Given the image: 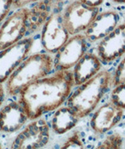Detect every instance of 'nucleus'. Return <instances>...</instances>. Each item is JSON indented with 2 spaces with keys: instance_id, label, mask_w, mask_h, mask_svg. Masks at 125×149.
I'll return each instance as SVG.
<instances>
[{
  "instance_id": "39448f33",
  "label": "nucleus",
  "mask_w": 125,
  "mask_h": 149,
  "mask_svg": "<svg viewBox=\"0 0 125 149\" xmlns=\"http://www.w3.org/2000/svg\"><path fill=\"white\" fill-rule=\"evenodd\" d=\"M99 13V7H90L75 0L62 10L63 21L70 36L84 31Z\"/></svg>"
},
{
  "instance_id": "412c9836",
  "label": "nucleus",
  "mask_w": 125,
  "mask_h": 149,
  "mask_svg": "<svg viewBox=\"0 0 125 149\" xmlns=\"http://www.w3.org/2000/svg\"><path fill=\"white\" fill-rule=\"evenodd\" d=\"M40 0H13V8L18 10L22 7H24L25 6L30 4V3H37Z\"/></svg>"
},
{
  "instance_id": "4468645a",
  "label": "nucleus",
  "mask_w": 125,
  "mask_h": 149,
  "mask_svg": "<svg viewBox=\"0 0 125 149\" xmlns=\"http://www.w3.org/2000/svg\"><path fill=\"white\" fill-rule=\"evenodd\" d=\"M101 62L97 55L93 53H85L74 65L73 72L74 86L81 85L94 77L101 69Z\"/></svg>"
},
{
  "instance_id": "a211bd4d",
  "label": "nucleus",
  "mask_w": 125,
  "mask_h": 149,
  "mask_svg": "<svg viewBox=\"0 0 125 149\" xmlns=\"http://www.w3.org/2000/svg\"><path fill=\"white\" fill-rule=\"evenodd\" d=\"M125 82V57L118 64L115 75L113 77V86L124 83Z\"/></svg>"
},
{
  "instance_id": "6ab92c4d",
  "label": "nucleus",
  "mask_w": 125,
  "mask_h": 149,
  "mask_svg": "<svg viewBox=\"0 0 125 149\" xmlns=\"http://www.w3.org/2000/svg\"><path fill=\"white\" fill-rule=\"evenodd\" d=\"M13 0H0V24L6 19L13 8Z\"/></svg>"
},
{
  "instance_id": "f257e3e1",
  "label": "nucleus",
  "mask_w": 125,
  "mask_h": 149,
  "mask_svg": "<svg viewBox=\"0 0 125 149\" xmlns=\"http://www.w3.org/2000/svg\"><path fill=\"white\" fill-rule=\"evenodd\" d=\"M74 86L73 72L56 71L23 87L19 93V102L29 120L40 118L59 108L66 101Z\"/></svg>"
},
{
  "instance_id": "4be33fe9",
  "label": "nucleus",
  "mask_w": 125,
  "mask_h": 149,
  "mask_svg": "<svg viewBox=\"0 0 125 149\" xmlns=\"http://www.w3.org/2000/svg\"><path fill=\"white\" fill-rule=\"evenodd\" d=\"M90 7H99L104 2V0H79Z\"/></svg>"
},
{
  "instance_id": "6e6552de",
  "label": "nucleus",
  "mask_w": 125,
  "mask_h": 149,
  "mask_svg": "<svg viewBox=\"0 0 125 149\" xmlns=\"http://www.w3.org/2000/svg\"><path fill=\"white\" fill-rule=\"evenodd\" d=\"M33 43V38L28 37L0 51V84L6 82L18 66L29 56Z\"/></svg>"
},
{
  "instance_id": "aec40b11",
  "label": "nucleus",
  "mask_w": 125,
  "mask_h": 149,
  "mask_svg": "<svg viewBox=\"0 0 125 149\" xmlns=\"http://www.w3.org/2000/svg\"><path fill=\"white\" fill-rule=\"evenodd\" d=\"M61 148H84L83 144H82L81 141L79 137V134H77V133L73 134L64 143V146H62Z\"/></svg>"
},
{
  "instance_id": "1a4fd4ad",
  "label": "nucleus",
  "mask_w": 125,
  "mask_h": 149,
  "mask_svg": "<svg viewBox=\"0 0 125 149\" xmlns=\"http://www.w3.org/2000/svg\"><path fill=\"white\" fill-rule=\"evenodd\" d=\"M90 44L87 43V38L83 34H77L68 40L56 53L54 57V69L70 70L78 62L87 52Z\"/></svg>"
},
{
  "instance_id": "423d86ee",
  "label": "nucleus",
  "mask_w": 125,
  "mask_h": 149,
  "mask_svg": "<svg viewBox=\"0 0 125 149\" xmlns=\"http://www.w3.org/2000/svg\"><path fill=\"white\" fill-rule=\"evenodd\" d=\"M50 138L49 126L41 117L31 122L17 135L10 144L13 149H38L44 148Z\"/></svg>"
},
{
  "instance_id": "f3484780",
  "label": "nucleus",
  "mask_w": 125,
  "mask_h": 149,
  "mask_svg": "<svg viewBox=\"0 0 125 149\" xmlns=\"http://www.w3.org/2000/svg\"><path fill=\"white\" fill-rule=\"evenodd\" d=\"M110 102L115 105L125 109V82L115 86V89L111 93Z\"/></svg>"
},
{
  "instance_id": "5701e85b",
  "label": "nucleus",
  "mask_w": 125,
  "mask_h": 149,
  "mask_svg": "<svg viewBox=\"0 0 125 149\" xmlns=\"http://www.w3.org/2000/svg\"><path fill=\"white\" fill-rule=\"evenodd\" d=\"M5 97V89L3 87V84H0V108L2 107Z\"/></svg>"
},
{
  "instance_id": "ddd939ff",
  "label": "nucleus",
  "mask_w": 125,
  "mask_h": 149,
  "mask_svg": "<svg viewBox=\"0 0 125 149\" xmlns=\"http://www.w3.org/2000/svg\"><path fill=\"white\" fill-rule=\"evenodd\" d=\"M124 110L112 102L106 104L93 115L90 125L92 130L99 134H104L120 123Z\"/></svg>"
},
{
  "instance_id": "0eeeda50",
  "label": "nucleus",
  "mask_w": 125,
  "mask_h": 149,
  "mask_svg": "<svg viewBox=\"0 0 125 149\" xmlns=\"http://www.w3.org/2000/svg\"><path fill=\"white\" fill-rule=\"evenodd\" d=\"M29 8L22 7L6 19L0 27V51L21 41L28 33Z\"/></svg>"
},
{
  "instance_id": "dca6fc26",
  "label": "nucleus",
  "mask_w": 125,
  "mask_h": 149,
  "mask_svg": "<svg viewBox=\"0 0 125 149\" xmlns=\"http://www.w3.org/2000/svg\"><path fill=\"white\" fill-rule=\"evenodd\" d=\"M78 120L79 117L70 107H59L52 118V129L56 134H64L74 128Z\"/></svg>"
},
{
  "instance_id": "b1692460",
  "label": "nucleus",
  "mask_w": 125,
  "mask_h": 149,
  "mask_svg": "<svg viewBox=\"0 0 125 149\" xmlns=\"http://www.w3.org/2000/svg\"><path fill=\"white\" fill-rule=\"evenodd\" d=\"M112 1L116 3H118V4H124V3H125V0H112Z\"/></svg>"
},
{
  "instance_id": "9b49d317",
  "label": "nucleus",
  "mask_w": 125,
  "mask_h": 149,
  "mask_svg": "<svg viewBox=\"0 0 125 149\" xmlns=\"http://www.w3.org/2000/svg\"><path fill=\"white\" fill-rule=\"evenodd\" d=\"M28 120L19 100H10L0 108V133L2 134H13L20 130Z\"/></svg>"
},
{
  "instance_id": "2eb2a0df",
  "label": "nucleus",
  "mask_w": 125,
  "mask_h": 149,
  "mask_svg": "<svg viewBox=\"0 0 125 149\" xmlns=\"http://www.w3.org/2000/svg\"><path fill=\"white\" fill-rule=\"evenodd\" d=\"M60 1L61 0H40L34 6L29 8L28 33L35 34L42 29L46 20Z\"/></svg>"
},
{
  "instance_id": "7ed1b4c3",
  "label": "nucleus",
  "mask_w": 125,
  "mask_h": 149,
  "mask_svg": "<svg viewBox=\"0 0 125 149\" xmlns=\"http://www.w3.org/2000/svg\"><path fill=\"white\" fill-rule=\"evenodd\" d=\"M54 69V57L46 53H35L28 56L6 81V92L13 97L19 94L23 87L48 76Z\"/></svg>"
},
{
  "instance_id": "20e7f679",
  "label": "nucleus",
  "mask_w": 125,
  "mask_h": 149,
  "mask_svg": "<svg viewBox=\"0 0 125 149\" xmlns=\"http://www.w3.org/2000/svg\"><path fill=\"white\" fill-rule=\"evenodd\" d=\"M62 0L54 8L42 27L41 42L49 54H56L70 38V34L64 24L62 16Z\"/></svg>"
},
{
  "instance_id": "f8f14e48",
  "label": "nucleus",
  "mask_w": 125,
  "mask_h": 149,
  "mask_svg": "<svg viewBox=\"0 0 125 149\" xmlns=\"http://www.w3.org/2000/svg\"><path fill=\"white\" fill-rule=\"evenodd\" d=\"M120 21V16L117 11L109 10L99 13L89 27L84 31V36L90 42H95L109 35Z\"/></svg>"
},
{
  "instance_id": "f03ea898",
  "label": "nucleus",
  "mask_w": 125,
  "mask_h": 149,
  "mask_svg": "<svg viewBox=\"0 0 125 149\" xmlns=\"http://www.w3.org/2000/svg\"><path fill=\"white\" fill-rule=\"evenodd\" d=\"M113 78L109 71L99 72L91 79L78 86L66 100V105L81 118L89 115L106 92Z\"/></svg>"
},
{
  "instance_id": "9d476101",
  "label": "nucleus",
  "mask_w": 125,
  "mask_h": 149,
  "mask_svg": "<svg viewBox=\"0 0 125 149\" xmlns=\"http://www.w3.org/2000/svg\"><path fill=\"white\" fill-rule=\"evenodd\" d=\"M97 56L103 63L113 61L125 54V22L116 27L98 45Z\"/></svg>"
}]
</instances>
